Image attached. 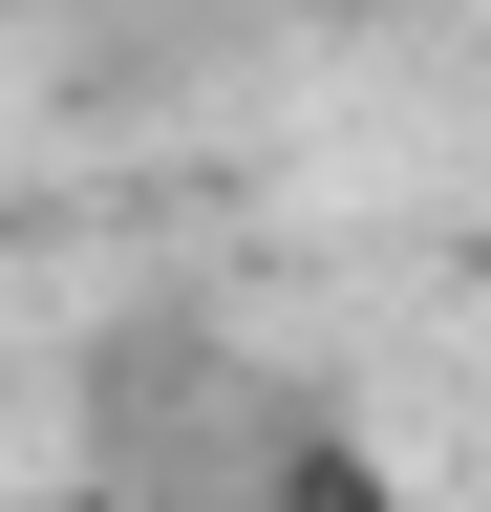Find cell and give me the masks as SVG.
Listing matches in <instances>:
<instances>
[{"mask_svg":"<svg viewBox=\"0 0 491 512\" xmlns=\"http://www.w3.org/2000/svg\"><path fill=\"white\" fill-rule=\"evenodd\" d=\"M235 512H406V470H385L363 427H278V448H257V491H235Z\"/></svg>","mask_w":491,"mask_h":512,"instance_id":"1","label":"cell"}]
</instances>
